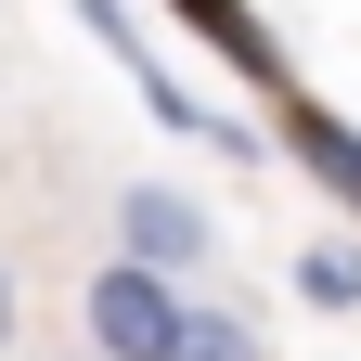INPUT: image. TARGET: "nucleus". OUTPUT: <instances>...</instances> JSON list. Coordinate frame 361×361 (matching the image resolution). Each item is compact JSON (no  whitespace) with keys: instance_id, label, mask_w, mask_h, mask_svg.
Segmentation results:
<instances>
[{"instance_id":"obj_1","label":"nucleus","mask_w":361,"mask_h":361,"mask_svg":"<svg viewBox=\"0 0 361 361\" xmlns=\"http://www.w3.org/2000/svg\"><path fill=\"white\" fill-rule=\"evenodd\" d=\"M90 348H104V361H168L180 348L168 271H142V258H104V271H90Z\"/></svg>"},{"instance_id":"obj_2","label":"nucleus","mask_w":361,"mask_h":361,"mask_svg":"<svg viewBox=\"0 0 361 361\" xmlns=\"http://www.w3.org/2000/svg\"><path fill=\"white\" fill-rule=\"evenodd\" d=\"M116 233H129V258H142V271L207 258V219H194V194H168V180H129V194H116Z\"/></svg>"},{"instance_id":"obj_3","label":"nucleus","mask_w":361,"mask_h":361,"mask_svg":"<svg viewBox=\"0 0 361 361\" xmlns=\"http://www.w3.org/2000/svg\"><path fill=\"white\" fill-rule=\"evenodd\" d=\"M284 142H297V168L323 180V194H348V207H361V129H348L336 104H284Z\"/></svg>"},{"instance_id":"obj_4","label":"nucleus","mask_w":361,"mask_h":361,"mask_svg":"<svg viewBox=\"0 0 361 361\" xmlns=\"http://www.w3.org/2000/svg\"><path fill=\"white\" fill-rule=\"evenodd\" d=\"M168 13L194 26V39H207V52L233 65V78H284V52H271V26L245 13V0H168Z\"/></svg>"},{"instance_id":"obj_5","label":"nucleus","mask_w":361,"mask_h":361,"mask_svg":"<svg viewBox=\"0 0 361 361\" xmlns=\"http://www.w3.org/2000/svg\"><path fill=\"white\" fill-rule=\"evenodd\" d=\"M297 297H310V310H361V258L310 245V258H297Z\"/></svg>"},{"instance_id":"obj_6","label":"nucleus","mask_w":361,"mask_h":361,"mask_svg":"<svg viewBox=\"0 0 361 361\" xmlns=\"http://www.w3.org/2000/svg\"><path fill=\"white\" fill-rule=\"evenodd\" d=\"M168 361H258V336L219 323V310H180V348H168Z\"/></svg>"},{"instance_id":"obj_7","label":"nucleus","mask_w":361,"mask_h":361,"mask_svg":"<svg viewBox=\"0 0 361 361\" xmlns=\"http://www.w3.org/2000/svg\"><path fill=\"white\" fill-rule=\"evenodd\" d=\"M0 348H13V271H0Z\"/></svg>"}]
</instances>
